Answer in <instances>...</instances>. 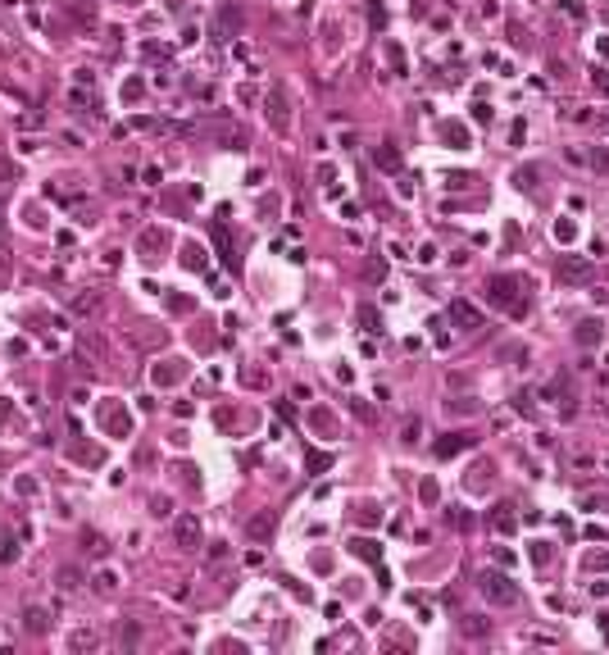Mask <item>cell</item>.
Instances as JSON below:
<instances>
[{"instance_id": "20", "label": "cell", "mask_w": 609, "mask_h": 655, "mask_svg": "<svg viewBox=\"0 0 609 655\" xmlns=\"http://www.w3.org/2000/svg\"><path fill=\"white\" fill-rule=\"evenodd\" d=\"M141 91H146V86H141V82H137V78H132V82H128V86H123V96H128V100H141Z\"/></svg>"}, {"instance_id": "11", "label": "cell", "mask_w": 609, "mask_h": 655, "mask_svg": "<svg viewBox=\"0 0 609 655\" xmlns=\"http://www.w3.org/2000/svg\"><path fill=\"white\" fill-rule=\"evenodd\" d=\"M577 342H582V346H601V323H591V319L577 323Z\"/></svg>"}, {"instance_id": "1", "label": "cell", "mask_w": 609, "mask_h": 655, "mask_svg": "<svg viewBox=\"0 0 609 655\" xmlns=\"http://www.w3.org/2000/svg\"><path fill=\"white\" fill-rule=\"evenodd\" d=\"M518 287H523L518 278H505V273H500V278H491V283H487V301L500 305V310H509L514 319H523V314H528V296H514Z\"/></svg>"}, {"instance_id": "15", "label": "cell", "mask_w": 609, "mask_h": 655, "mask_svg": "<svg viewBox=\"0 0 609 655\" xmlns=\"http://www.w3.org/2000/svg\"><path fill=\"white\" fill-rule=\"evenodd\" d=\"M14 555H18V546L9 542V533H0V564H9Z\"/></svg>"}, {"instance_id": "10", "label": "cell", "mask_w": 609, "mask_h": 655, "mask_svg": "<svg viewBox=\"0 0 609 655\" xmlns=\"http://www.w3.org/2000/svg\"><path fill=\"white\" fill-rule=\"evenodd\" d=\"M351 551L360 555V560H378V555H382V551H378V542H369V537H355Z\"/></svg>"}, {"instance_id": "12", "label": "cell", "mask_w": 609, "mask_h": 655, "mask_svg": "<svg viewBox=\"0 0 609 655\" xmlns=\"http://www.w3.org/2000/svg\"><path fill=\"white\" fill-rule=\"evenodd\" d=\"M273 533V514H255L250 519V537H268Z\"/></svg>"}, {"instance_id": "4", "label": "cell", "mask_w": 609, "mask_h": 655, "mask_svg": "<svg viewBox=\"0 0 609 655\" xmlns=\"http://www.w3.org/2000/svg\"><path fill=\"white\" fill-rule=\"evenodd\" d=\"M555 273H559V283H587V273H591V264H587V259H577V255H559Z\"/></svg>"}, {"instance_id": "7", "label": "cell", "mask_w": 609, "mask_h": 655, "mask_svg": "<svg viewBox=\"0 0 609 655\" xmlns=\"http://www.w3.org/2000/svg\"><path fill=\"white\" fill-rule=\"evenodd\" d=\"M23 628H27V633H37V637H41V633L51 628V614H46L41 605H27V610H23Z\"/></svg>"}, {"instance_id": "2", "label": "cell", "mask_w": 609, "mask_h": 655, "mask_svg": "<svg viewBox=\"0 0 609 655\" xmlns=\"http://www.w3.org/2000/svg\"><path fill=\"white\" fill-rule=\"evenodd\" d=\"M478 592L487 596V601H496V605H514L518 601V587L509 583L505 573H496V569H482L478 573Z\"/></svg>"}, {"instance_id": "22", "label": "cell", "mask_w": 609, "mask_h": 655, "mask_svg": "<svg viewBox=\"0 0 609 655\" xmlns=\"http://www.w3.org/2000/svg\"><path fill=\"white\" fill-rule=\"evenodd\" d=\"M327 465H332V460H327V455H318V450L309 455V469H314V474H318V469H327Z\"/></svg>"}, {"instance_id": "5", "label": "cell", "mask_w": 609, "mask_h": 655, "mask_svg": "<svg viewBox=\"0 0 609 655\" xmlns=\"http://www.w3.org/2000/svg\"><path fill=\"white\" fill-rule=\"evenodd\" d=\"M268 119H273V128H277V132L292 128V114H287V100H282V91H277V86L268 91Z\"/></svg>"}, {"instance_id": "8", "label": "cell", "mask_w": 609, "mask_h": 655, "mask_svg": "<svg viewBox=\"0 0 609 655\" xmlns=\"http://www.w3.org/2000/svg\"><path fill=\"white\" fill-rule=\"evenodd\" d=\"M373 164H378L382 173H400V150H395V146H378V150H373Z\"/></svg>"}, {"instance_id": "13", "label": "cell", "mask_w": 609, "mask_h": 655, "mask_svg": "<svg viewBox=\"0 0 609 655\" xmlns=\"http://www.w3.org/2000/svg\"><path fill=\"white\" fill-rule=\"evenodd\" d=\"M360 323H364V332H382V319L373 314V305H364V310H360Z\"/></svg>"}, {"instance_id": "14", "label": "cell", "mask_w": 609, "mask_h": 655, "mask_svg": "<svg viewBox=\"0 0 609 655\" xmlns=\"http://www.w3.org/2000/svg\"><path fill=\"white\" fill-rule=\"evenodd\" d=\"M82 546H86V551H91V555H105V551H110L100 533H86V537H82Z\"/></svg>"}, {"instance_id": "17", "label": "cell", "mask_w": 609, "mask_h": 655, "mask_svg": "<svg viewBox=\"0 0 609 655\" xmlns=\"http://www.w3.org/2000/svg\"><path fill=\"white\" fill-rule=\"evenodd\" d=\"M82 647H96V633H73V651H82Z\"/></svg>"}, {"instance_id": "16", "label": "cell", "mask_w": 609, "mask_h": 655, "mask_svg": "<svg viewBox=\"0 0 609 655\" xmlns=\"http://www.w3.org/2000/svg\"><path fill=\"white\" fill-rule=\"evenodd\" d=\"M496 528H500V533H509V528H514V514H509V505H500V510H496Z\"/></svg>"}, {"instance_id": "21", "label": "cell", "mask_w": 609, "mask_h": 655, "mask_svg": "<svg viewBox=\"0 0 609 655\" xmlns=\"http://www.w3.org/2000/svg\"><path fill=\"white\" fill-rule=\"evenodd\" d=\"M114 583H119L114 573H96V587H100V592H114Z\"/></svg>"}, {"instance_id": "3", "label": "cell", "mask_w": 609, "mask_h": 655, "mask_svg": "<svg viewBox=\"0 0 609 655\" xmlns=\"http://www.w3.org/2000/svg\"><path fill=\"white\" fill-rule=\"evenodd\" d=\"M173 537H178L182 551H196V546H200V519L196 514H182L178 524H173Z\"/></svg>"}, {"instance_id": "19", "label": "cell", "mask_w": 609, "mask_h": 655, "mask_svg": "<svg viewBox=\"0 0 609 655\" xmlns=\"http://www.w3.org/2000/svg\"><path fill=\"white\" fill-rule=\"evenodd\" d=\"M591 169H601V173H609V155H605V150H591Z\"/></svg>"}, {"instance_id": "18", "label": "cell", "mask_w": 609, "mask_h": 655, "mask_svg": "<svg viewBox=\"0 0 609 655\" xmlns=\"http://www.w3.org/2000/svg\"><path fill=\"white\" fill-rule=\"evenodd\" d=\"M464 633H473V637L482 633V619H478V614H464Z\"/></svg>"}, {"instance_id": "6", "label": "cell", "mask_w": 609, "mask_h": 655, "mask_svg": "<svg viewBox=\"0 0 609 655\" xmlns=\"http://www.w3.org/2000/svg\"><path fill=\"white\" fill-rule=\"evenodd\" d=\"M469 446H473L469 432H446V441H437V460H450V455H459V450H469Z\"/></svg>"}, {"instance_id": "9", "label": "cell", "mask_w": 609, "mask_h": 655, "mask_svg": "<svg viewBox=\"0 0 609 655\" xmlns=\"http://www.w3.org/2000/svg\"><path fill=\"white\" fill-rule=\"evenodd\" d=\"M450 314H455V323H464V328H482V314L473 310L469 301H450Z\"/></svg>"}]
</instances>
